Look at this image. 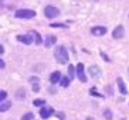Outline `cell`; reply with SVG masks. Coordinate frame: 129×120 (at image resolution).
<instances>
[{"label":"cell","mask_w":129,"mask_h":120,"mask_svg":"<svg viewBox=\"0 0 129 120\" xmlns=\"http://www.w3.org/2000/svg\"><path fill=\"white\" fill-rule=\"evenodd\" d=\"M54 56H55L57 62H60V64H67V62H68V58H70L68 52H67V48H65L64 45H60V47L55 48Z\"/></svg>","instance_id":"6da1fadb"},{"label":"cell","mask_w":129,"mask_h":120,"mask_svg":"<svg viewBox=\"0 0 129 120\" xmlns=\"http://www.w3.org/2000/svg\"><path fill=\"white\" fill-rule=\"evenodd\" d=\"M14 16L17 17V19H33V17L36 16V11L28 10V9H21V10L16 11Z\"/></svg>","instance_id":"7a4b0ae2"},{"label":"cell","mask_w":129,"mask_h":120,"mask_svg":"<svg viewBox=\"0 0 129 120\" xmlns=\"http://www.w3.org/2000/svg\"><path fill=\"white\" fill-rule=\"evenodd\" d=\"M44 14H46L47 19H55L60 16V10L57 7H54V6H47L44 9Z\"/></svg>","instance_id":"3957f363"},{"label":"cell","mask_w":129,"mask_h":120,"mask_svg":"<svg viewBox=\"0 0 129 120\" xmlns=\"http://www.w3.org/2000/svg\"><path fill=\"white\" fill-rule=\"evenodd\" d=\"M17 41L23 42L26 45H30L33 42V34H24V35H17Z\"/></svg>","instance_id":"277c9868"},{"label":"cell","mask_w":129,"mask_h":120,"mask_svg":"<svg viewBox=\"0 0 129 120\" xmlns=\"http://www.w3.org/2000/svg\"><path fill=\"white\" fill-rule=\"evenodd\" d=\"M75 68H77V76H78V79H80L81 82H85L87 78H85V72H84V65L80 62Z\"/></svg>","instance_id":"5b68a950"},{"label":"cell","mask_w":129,"mask_h":120,"mask_svg":"<svg viewBox=\"0 0 129 120\" xmlns=\"http://www.w3.org/2000/svg\"><path fill=\"white\" fill-rule=\"evenodd\" d=\"M54 113L53 107H48V106H46V107H43L41 110H40V116L43 117V119H48L51 114Z\"/></svg>","instance_id":"8992f818"},{"label":"cell","mask_w":129,"mask_h":120,"mask_svg":"<svg viewBox=\"0 0 129 120\" xmlns=\"http://www.w3.org/2000/svg\"><path fill=\"white\" fill-rule=\"evenodd\" d=\"M123 33H125V30H123V26H118L114 30V33H112V37L114 38H122L123 37Z\"/></svg>","instance_id":"52a82bcc"},{"label":"cell","mask_w":129,"mask_h":120,"mask_svg":"<svg viewBox=\"0 0 129 120\" xmlns=\"http://www.w3.org/2000/svg\"><path fill=\"white\" fill-rule=\"evenodd\" d=\"M91 33L94 34V35H104V34H106V28L105 27L96 26V27H92L91 28Z\"/></svg>","instance_id":"ba28073f"},{"label":"cell","mask_w":129,"mask_h":120,"mask_svg":"<svg viewBox=\"0 0 129 120\" xmlns=\"http://www.w3.org/2000/svg\"><path fill=\"white\" fill-rule=\"evenodd\" d=\"M116 83H118V88H119V92H121L122 95H126V93H128L125 83H123V79H122V78H118V79H116Z\"/></svg>","instance_id":"9c48e42d"},{"label":"cell","mask_w":129,"mask_h":120,"mask_svg":"<svg viewBox=\"0 0 129 120\" xmlns=\"http://www.w3.org/2000/svg\"><path fill=\"white\" fill-rule=\"evenodd\" d=\"M61 78H62L61 74L58 71H55V72H53V74L50 75V82H51V83H57V82H60V81H61Z\"/></svg>","instance_id":"30bf717a"},{"label":"cell","mask_w":129,"mask_h":120,"mask_svg":"<svg viewBox=\"0 0 129 120\" xmlns=\"http://www.w3.org/2000/svg\"><path fill=\"white\" fill-rule=\"evenodd\" d=\"M55 41H57V38L54 37V35H48V37L46 38V47H47V48L53 47V45L55 44Z\"/></svg>","instance_id":"8fae6325"},{"label":"cell","mask_w":129,"mask_h":120,"mask_svg":"<svg viewBox=\"0 0 129 120\" xmlns=\"http://www.w3.org/2000/svg\"><path fill=\"white\" fill-rule=\"evenodd\" d=\"M89 74H91V76H94V78H96V76L101 75V71H99L98 67H95V65H92L91 68H89Z\"/></svg>","instance_id":"7c38bea8"},{"label":"cell","mask_w":129,"mask_h":120,"mask_svg":"<svg viewBox=\"0 0 129 120\" xmlns=\"http://www.w3.org/2000/svg\"><path fill=\"white\" fill-rule=\"evenodd\" d=\"M70 82H71V78L70 76H62L60 81V85L62 88H67V86H70Z\"/></svg>","instance_id":"4fadbf2b"},{"label":"cell","mask_w":129,"mask_h":120,"mask_svg":"<svg viewBox=\"0 0 129 120\" xmlns=\"http://www.w3.org/2000/svg\"><path fill=\"white\" fill-rule=\"evenodd\" d=\"M30 82L33 83V92H38V89H40V85H38V81L36 76H33V78H30Z\"/></svg>","instance_id":"5bb4252c"},{"label":"cell","mask_w":129,"mask_h":120,"mask_svg":"<svg viewBox=\"0 0 129 120\" xmlns=\"http://www.w3.org/2000/svg\"><path fill=\"white\" fill-rule=\"evenodd\" d=\"M10 106H12V103H10V102L2 100V105H0V112H4V110H7Z\"/></svg>","instance_id":"9a60e30c"},{"label":"cell","mask_w":129,"mask_h":120,"mask_svg":"<svg viewBox=\"0 0 129 120\" xmlns=\"http://www.w3.org/2000/svg\"><path fill=\"white\" fill-rule=\"evenodd\" d=\"M31 34H33V37H34V40H36V44L40 45V42H41V37H40V34L36 33V31H31Z\"/></svg>","instance_id":"2e32d148"},{"label":"cell","mask_w":129,"mask_h":120,"mask_svg":"<svg viewBox=\"0 0 129 120\" xmlns=\"http://www.w3.org/2000/svg\"><path fill=\"white\" fill-rule=\"evenodd\" d=\"M75 69H77V68H75ZM75 69H74V65H70V67H68V76L71 79L75 76Z\"/></svg>","instance_id":"e0dca14e"},{"label":"cell","mask_w":129,"mask_h":120,"mask_svg":"<svg viewBox=\"0 0 129 120\" xmlns=\"http://www.w3.org/2000/svg\"><path fill=\"white\" fill-rule=\"evenodd\" d=\"M33 117H34V114H33V113H26V114L21 117V120H33Z\"/></svg>","instance_id":"ac0fdd59"},{"label":"cell","mask_w":129,"mask_h":120,"mask_svg":"<svg viewBox=\"0 0 129 120\" xmlns=\"http://www.w3.org/2000/svg\"><path fill=\"white\" fill-rule=\"evenodd\" d=\"M104 117H105V119H112V113H111V110H105V112H104Z\"/></svg>","instance_id":"d6986e66"},{"label":"cell","mask_w":129,"mask_h":120,"mask_svg":"<svg viewBox=\"0 0 129 120\" xmlns=\"http://www.w3.org/2000/svg\"><path fill=\"white\" fill-rule=\"evenodd\" d=\"M44 105V100L43 99H36L34 100V106H43Z\"/></svg>","instance_id":"ffe728a7"},{"label":"cell","mask_w":129,"mask_h":120,"mask_svg":"<svg viewBox=\"0 0 129 120\" xmlns=\"http://www.w3.org/2000/svg\"><path fill=\"white\" fill-rule=\"evenodd\" d=\"M6 96H7V93H6V90H0V100H4L6 99Z\"/></svg>","instance_id":"44dd1931"},{"label":"cell","mask_w":129,"mask_h":120,"mask_svg":"<svg viewBox=\"0 0 129 120\" xmlns=\"http://www.w3.org/2000/svg\"><path fill=\"white\" fill-rule=\"evenodd\" d=\"M101 55H102V58H104V59H105V61H108V62H109V56H106V54H104V52H101Z\"/></svg>","instance_id":"7402d4cb"},{"label":"cell","mask_w":129,"mask_h":120,"mask_svg":"<svg viewBox=\"0 0 129 120\" xmlns=\"http://www.w3.org/2000/svg\"><path fill=\"white\" fill-rule=\"evenodd\" d=\"M51 27H67L65 24H54V23H51Z\"/></svg>","instance_id":"603a6c76"},{"label":"cell","mask_w":129,"mask_h":120,"mask_svg":"<svg viewBox=\"0 0 129 120\" xmlns=\"http://www.w3.org/2000/svg\"><path fill=\"white\" fill-rule=\"evenodd\" d=\"M0 67H2V69L4 68V61H0Z\"/></svg>","instance_id":"cb8c5ba5"},{"label":"cell","mask_w":129,"mask_h":120,"mask_svg":"<svg viewBox=\"0 0 129 120\" xmlns=\"http://www.w3.org/2000/svg\"><path fill=\"white\" fill-rule=\"evenodd\" d=\"M87 120H94V119H91V117H88V119Z\"/></svg>","instance_id":"d4e9b609"}]
</instances>
